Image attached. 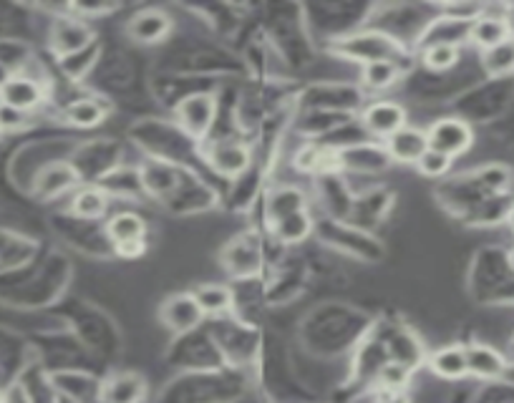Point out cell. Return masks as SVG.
Listing matches in <instances>:
<instances>
[{
	"label": "cell",
	"mask_w": 514,
	"mask_h": 403,
	"mask_svg": "<svg viewBox=\"0 0 514 403\" xmlns=\"http://www.w3.org/2000/svg\"><path fill=\"white\" fill-rule=\"evenodd\" d=\"M192 295H195L197 305L202 308L205 318H222V315H227L235 308V295H232V290L227 285L205 283L192 290Z\"/></svg>",
	"instance_id": "cell-20"
},
{
	"label": "cell",
	"mask_w": 514,
	"mask_h": 403,
	"mask_svg": "<svg viewBox=\"0 0 514 403\" xmlns=\"http://www.w3.org/2000/svg\"><path fill=\"white\" fill-rule=\"evenodd\" d=\"M109 114V104L104 99H79L66 106V121H71L79 129H91L99 126Z\"/></svg>",
	"instance_id": "cell-24"
},
{
	"label": "cell",
	"mask_w": 514,
	"mask_h": 403,
	"mask_svg": "<svg viewBox=\"0 0 514 403\" xmlns=\"http://www.w3.org/2000/svg\"><path fill=\"white\" fill-rule=\"evenodd\" d=\"M43 101H46V86H43V81L26 74H13L11 81L0 91V104L23 111V114H33Z\"/></svg>",
	"instance_id": "cell-9"
},
{
	"label": "cell",
	"mask_w": 514,
	"mask_h": 403,
	"mask_svg": "<svg viewBox=\"0 0 514 403\" xmlns=\"http://www.w3.org/2000/svg\"><path fill=\"white\" fill-rule=\"evenodd\" d=\"M411 376H414V368L404 366V363H399V361H386L376 371V381H378V386H381L383 393L406 391Z\"/></svg>",
	"instance_id": "cell-29"
},
{
	"label": "cell",
	"mask_w": 514,
	"mask_h": 403,
	"mask_svg": "<svg viewBox=\"0 0 514 403\" xmlns=\"http://www.w3.org/2000/svg\"><path fill=\"white\" fill-rule=\"evenodd\" d=\"M31 114H23V111L11 109V106L0 104V131H16L23 129Z\"/></svg>",
	"instance_id": "cell-33"
},
{
	"label": "cell",
	"mask_w": 514,
	"mask_h": 403,
	"mask_svg": "<svg viewBox=\"0 0 514 403\" xmlns=\"http://www.w3.org/2000/svg\"><path fill=\"white\" fill-rule=\"evenodd\" d=\"M273 235L283 245H300V242H305L313 235V220H310L308 212H295V215L275 222Z\"/></svg>",
	"instance_id": "cell-25"
},
{
	"label": "cell",
	"mask_w": 514,
	"mask_h": 403,
	"mask_svg": "<svg viewBox=\"0 0 514 403\" xmlns=\"http://www.w3.org/2000/svg\"><path fill=\"white\" fill-rule=\"evenodd\" d=\"M169 31H172V21H169L162 11H144L129 23V33H132V38H137V41L142 43L162 41Z\"/></svg>",
	"instance_id": "cell-22"
},
{
	"label": "cell",
	"mask_w": 514,
	"mask_h": 403,
	"mask_svg": "<svg viewBox=\"0 0 514 403\" xmlns=\"http://www.w3.org/2000/svg\"><path fill=\"white\" fill-rule=\"evenodd\" d=\"M104 230L111 242V250H116V247L132 245V242H147L149 227L142 215H137L132 210H121L106 220Z\"/></svg>",
	"instance_id": "cell-12"
},
{
	"label": "cell",
	"mask_w": 514,
	"mask_h": 403,
	"mask_svg": "<svg viewBox=\"0 0 514 403\" xmlns=\"http://www.w3.org/2000/svg\"><path fill=\"white\" fill-rule=\"evenodd\" d=\"M11 76H13V71L8 69L6 63H0V91H3V86H6L8 81H11Z\"/></svg>",
	"instance_id": "cell-36"
},
{
	"label": "cell",
	"mask_w": 514,
	"mask_h": 403,
	"mask_svg": "<svg viewBox=\"0 0 514 403\" xmlns=\"http://www.w3.org/2000/svg\"><path fill=\"white\" fill-rule=\"evenodd\" d=\"M429 149V139H426V131L414 129V126H404L394 134V137L386 139V154H389L391 162L399 164H416L424 152Z\"/></svg>",
	"instance_id": "cell-13"
},
{
	"label": "cell",
	"mask_w": 514,
	"mask_h": 403,
	"mask_svg": "<svg viewBox=\"0 0 514 403\" xmlns=\"http://www.w3.org/2000/svg\"><path fill=\"white\" fill-rule=\"evenodd\" d=\"M74 184H79V174L63 164V167L48 169L41 177V182H38V187H41V192L46 194V197H53V194H61L63 189H71Z\"/></svg>",
	"instance_id": "cell-31"
},
{
	"label": "cell",
	"mask_w": 514,
	"mask_h": 403,
	"mask_svg": "<svg viewBox=\"0 0 514 403\" xmlns=\"http://www.w3.org/2000/svg\"><path fill=\"white\" fill-rule=\"evenodd\" d=\"M341 53H346L348 58H358V61L366 66L373 61H394L399 63L404 58V48L394 38H386L381 33H366V36H353L346 38L341 48Z\"/></svg>",
	"instance_id": "cell-7"
},
{
	"label": "cell",
	"mask_w": 514,
	"mask_h": 403,
	"mask_svg": "<svg viewBox=\"0 0 514 403\" xmlns=\"http://www.w3.org/2000/svg\"><path fill=\"white\" fill-rule=\"evenodd\" d=\"M217 101L212 94H192L177 106V121L192 137H205L215 124Z\"/></svg>",
	"instance_id": "cell-8"
},
{
	"label": "cell",
	"mask_w": 514,
	"mask_h": 403,
	"mask_svg": "<svg viewBox=\"0 0 514 403\" xmlns=\"http://www.w3.org/2000/svg\"><path fill=\"white\" fill-rule=\"evenodd\" d=\"M507 38L512 36H509L507 23H504V13L502 16H492V13L484 11L482 16H479L477 21H472V26H469V41H472L474 46L482 48V53L499 46V43H504Z\"/></svg>",
	"instance_id": "cell-19"
},
{
	"label": "cell",
	"mask_w": 514,
	"mask_h": 403,
	"mask_svg": "<svg viewBox=\"0 0 514 403\" xmlns=\"http://www.w3.org/2000/svg\"><path fill=\"white\" fill-rule=\"evenodd\" d=\"M159 320L164 323V328L172 330L174 335H187L192 330L202 328L205 325V313L197 305L195 295L192 293H174L159 308Z\"/></svg>",
	"instance_id": "cell-5"
},
{
	"label": "cell",
	"mask_w": 514,
	"mask_h": 403,
	"mask_svg": "<svg viewBox=\"0 0 514 403\" xmlns=\"http://www.w3.org/2000/svg\"><path fill=\"white\" fill-rule=\"evenodd\" d=\"M504 23H507V28H509V36L514 38V3L512 6L504 8Z\"/></svg>",
	"instance_id": "cell-35"
},
{
	"label": "cell",
	"mask_w": 514,
	"mask_h": 403,
	"mask_svg": "<svg viewBox=\"0 0 514 403\" xmlns=\"http://www.w3.org/2000/svg\"><path fill=\"white\" fill-rule=\"evenodd\" d=\"M426 139H429V149L454 159L472 147L474 129L467 121L449 116V119L434 121V124L429 126V131H426Z\"/></svg>",
	"instance_id": "cell-6"
},
{
	"label": "cell",
	"mask_w": 514,
	"mask_h": 403,
	"mask_svg": "<svg viewBox=\"0 0 514 403\" xmlns=\"http://www.w3.org/2000/svg\"><path fill=\"white\" fill-rule=\"evenodd\" d=\"M507 262H509V267H512V270H514V250H512V252H509V257H507Z\"/></svg>",
	"instance_id": "cell-37"
},
{
	"label": "cell",
	"mask_w": 514,
	"mask_h": 403,
	"mask_svg": "<svg viewBox=\"0 0 514 403\" xmlns=\"http://www.w3.org/2000/svg\"><path fill=\"white\" fill-rule=\"evenodd\" d=\"M328 240L336 247H341V250H348L351 255L363 257V260H378L381 257V245L368 235H363V232L336 230L333 235H328Z\"/></svg>",
	"instance_id": "cell-26"
},
{
	"label": "cell",
	"mask_w": 514,
	"mask_h": 403,
	"mask_svg": "<svg viewBox=\"0 0 514 403\" xmlns=\"http://www.w3.org/2000/svg\"><path fill=\"white\" fill-rule=\"evenodd\" d=\"M263 250H260V237L240 235L222 250V267L235 280H252L260 273Z\"/></svg>",
	"instance_id": "cell-4"
},
{
	"label": "cell",
	"mask_w": 514,
	"mask_h": 403,
	"mask_svg": "<svg viewBox=\"0 0 514 403\" xmlns=\"http://www.w3.org/2000/svg\"><path fill=\"white\" fill-rule=\"evenodd\" d=\"M53 386H56L63 396L71 398V401L76 403H99L101 381L99 378L89 376V373H81V371L61 373L58 378H53Z\"/></svg>",
	"instance_id": "cell-17"
},
{
	"label": "cell",
	"mask_w": 514,
	"mask_h": 403,
	"mask_svg": "<svg viewBox=\"0 0 514 403\" xmlns=\"http://www.w3.org/2000/svg\"><path fill=\"white\" fill-rule=\"evenodd\" d=\"M210 162L222 177H240L250 164V152L240 142H217L210 149Z\"/></svg>",
	"instance_id": "cell-18"
},
{
	"label": "cell",
	"mask_w": 514,
	"mask_h": 403,
	"mask_svg": "<svg viewBox=\"0 0 514 403\" xmlns=\"http://www.w3.org/2000/svg\"><path fill=\"white\" fill-rule=\"evenodd\" d=\"M459 56L462 53H459V46H454V43H429L421 61H424L426 69L439 71L441 74V71L454 69L459 63Z\"/></svg>",
	"instance_id": "cell-30"
},
{
	"label": "cell",
	"mask_w": 514,
	"mask_h": 403,
	"mask_svg": "<svg viewBox=\"0 0 514 403\" xmlns=\"http://www.w3.org/2000/svg\"><path fill=\"white\" fill-rule=\"evenodd\" d=\"M109 210V197L99 187H84L71 199V215L81 222H96Z\"/></svg>",
	"instance_id": "cell-21"
},
{
	"label": "cell",
	"mask_w": 514,
	"mask_h": 403,
	"mask_svg": "<svg viewBox=\"0 0 514 403\" xmlns=\"http://www.w3.org/2000/svg\"><path fill=\"white\" fill-rule=\"evenodd\" d=\"M452 162H454L452 157H446V154H441V152H434V149H426L424 157L416 162V169H419L424 177L439 179V177H444L449 169H452Z\"/></svg>",
	"instance_id": "cell-32"
},
{
	"label": "cell",
	"mask_w": 514,
	"mask_h": 403,
	"mask_svg": "<svg viewBox=\"0 0 514 403\" xmlns=\"http://www.w3.org/2000/svg\"><path fill=\"white\" fill-rule=\"evenodd\" d=\"M94 38L91 28L86 26L84 21H76V18H58L53 23V33H51V48L61 56H69V53L81 51L86 48Z\"/></svg>",
	"instance_id": "cell-14"
},
{
	"label": "cell",
	"mask_w": 514,
	"mask_h": 403,
	"mask_svg": "<svg viewBox=\"0 0 514 403\" xmlns=\"http://www.w3.org/2000/svg\"><path fill=\"white\" fill-rule=\"evenodd\" d=\"M484 71L494 79H502V76L514 74V38H507L499 46L489 48V51L482 53Z\"/></svg>",
	"instance_id": "cell-27"
},
{
	"label": "cell",
	"mask_w": 514,
	"mask_h": 403,
	"mask_svg": "<svg viewBox=\"0 0 514 403\" xmlns=\"http://www.w3.org/2000/svg\"><path fill=\"white\" fill-rule=\"evenodd\" d=\"M381 403H411V398L406 396V391H396V393H383Z\"/></svg>",
	"instance_id": "cell-34"
},
{
	"label": "cell",
	"mask_w": 514,
	"mask_h": 403,
	"mask_svg": "<svg viewBox=\"0 0 514 403\" xmlns=\"http://www.w3.org/2000/svg\"><path fill=\"white\" fill-rule=\"evenodd\" d=\"M144 398H147V381L139 373H111L101 381L99 403H144Z\"/></svg>",
	"instance_id": "cell-10"
},
{
	"label": "cell",
	"mask_w": 514,
	"mask_h": 403,
	"mask_svg": "<svg viewBox=\"0 0 514 403\" xmlns=\"http://www.w3.org/2000/svg\"><path fill=\"white\" fill-rule=\"evenodd\" d=\"M401 69L394 61H373L363 66V84L373 91H386L399 81Z\"/></svg>",
	"instance_id": "cell-28"
},
{
	"label": "cell",
	"mask_w": 514,
	"mask_h": 403,
	"mask_svg": "<svg viewBox=\"0 0 514 403\" xmlns=\"http://www.w3.org/2000/svg\"><path fill=\"white\" fill-rule=\"evenodd\" d=\"M512 227H514V215H512Z\"/></svg>",
	"instance_id": "cell-39"
},
{
	"label": "cell",
	"mask_w": 514,
	"mask_h": 403,
	"mask_svg": "<svg viewBox=\"0 0 514 403\" xmlns=\"http://www.w3.org/2000/svg\"><path fill=\"white\" fill-rule=\"evenodd\" d=\"M467 366L469 376L479 378V381H497L507 371V358L494 351L492 346L472 343V346H467Z\"/></svg>",
	"instance_id": "cell-15"
},
{
	"label": "cell",
	"mask_w": 514,
	"mask_h": 403,
	"mask_svg": "<svg viewBox=\"0 0 514 403\" xmlns=\"http://www.w3.org/2000/svg\"><path fill=\"white\" fill-rule=\"evenodd\" d=\"M0 403H6V393L0 391Z\"/></svg>",
	"instance_id": "cell-38"
},
{
	"label": "cell",
	"mask_w": 514,
	"mask_h": 403,
	"mask_svg": "<svg viewBox=\"0 0 514 403\" xmlns=\"http://www.w3.org/2000/svg\"><path fill=\"white\" fill-rule=\"evenodd\" d=\"M429 371L441 381H462L469 376L467 346H444L429 356Z\"/></svg>",
	"instance_id": "cell-16"
},
{
	"label": "cell",
	"mask_w": 514,
	"mask_h": 403,
	"mask_svg": "<svg viewBox=\"0 0 514 403\" xmlns=\"http://www.w3.org/2000/svg\"><path fill=\"white\" fill-rule=\"evenodd\" d=\"M363 126L368 134L378 139L394 137L396 131L406 126V111L404 106L396 101H373L366 111H363Z\"/></svg>",
	"instance_id": "cell-11"
},
{
	"label": "cell",
	"mask_w": 514,
	"mask_h": 403,
	"mask_svg": "<svg viewBox=\"0 0 514 403\" xmlns=\"http://www.w3.org/2000/svg\"><path fill=\"white\" fill-rule=\"evenodd\" d=\"M295 212H308L305 205V194L295 187H280L270 194L268 199V222L275 225L283 217L295 215Z\"/></svg>",
	"instance_id": "cell-23"
},
{
	"label": "cell",
	"mask_w": 514,
	"mask_h": 403,
	"mask_svg": "<svg viewBox=\"0 0 514 403\" xmlns=\"http://www.w3.org/2000/svg\"><path fill=\"white\" fill-rule=\"evenodd\" d=\"M212 341H215L217 351H220L222 361H227L230 366H242V363L252 361L257 351V333L245 325L242 320H227L215 318L210 328Z\"/></svg>",
	"instance_id": "cell-2"
},
{
	"label": "cell",
	"mask_w": 514,
	"mask_h": 403,
	"mask_svg": "<svg viewBox=\"0 0 514 403\" xmlns=\"http://www.w3.org/2000/svg\"><path fill=\"white\" fill-rule=\"evenodd\" d=\"M172 358L177 361L174 366H182L187 371H217L225 363L205 325L187 335H177Z\"/></svg>",
	"instance_id": "cell-3"
},
{
	"label": "cell",
	"mask_w": 514,
	"mask_h": 403,
	"mask_svg": "<svg viewBox=\"0 0 514 403\" xmlns=\"http://www.w3.org/2000/svg\"><path fill=\"white\" fill-rule=\"evenodd\" d=\"M240 396V381L235 373L222 368L217 371H189L177 378L162 393V403H230Z\"/></svg>",
	"instance_id": "cell-1"
}]
</instances>
